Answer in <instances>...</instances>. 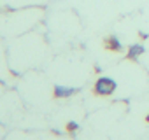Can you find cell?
Here are the masks:
<instances>
[{
    "instance_id": "1",
    "label": "cell",
    "mask_w": 149,
    "mask_h": 140,
    "mask_svg": "<svg viewBox=\"0 0 149 140\" xmlns=\"http://www.w3.org/2000/svg\"><path fill=\"white\" fill-rule=\"evenodd\" d=\"M116 91V81L111 77H100L95 82V95L98 96H109Z\"/></svg>"
},
{
    "instance_id": "2",
    "label": "cell",
    "mask_w": 149,
    "mask_h": 140,
    "mask_svg": "<svg viewBox=\"0 0 149 140\" xmlns=\"http://www.w3.org/2000/svg\"><path fill=\"white\" fill-rule=\"evenodd\" d=\"M79 89L77 88H67V86H54V96L56 98H68L76 95Z\"/></svg>"
},
{
    "instance_id": "3",
    "label": "cell",
    "mask_w": 149,
    "mask_h": 140,
    "mask_svg": "<svg viewBox=\"0 0 149 140\" xmlns=\"http://www.w3.org/2000/svg\"><path fill=\"white\" fill-rule=\"evenodd\" d=\"M104 46L107 47V49H111V51H121L123 49V46H121V42L112 35V37H107L105 40H104Z\"/></svg>"
},
{
    "instance_id": "4",
    "label": "cell",
    "mask_w": 149,
    "mask_h": 140,
    "mask_svg": "<svg viewBox=\"0 0 149 140\" xmlns=\"http://www.w3.org/2000/svg\"><path fill=\"white\" fill-rule=\"evenodd\" d=\"M144 53V47L140 46V44H133L130 49H128V54H126V58L128 60H137L140 54Z\"/></svg>"
},
{
    "instance_id": "5",
    "label": "cell",
    "mask_w": 149,
    "mask_h": 140,
    "mask_svg": "<svg viewBox=\"0 0 149 140\" xmlns=\"http://www.w3.org/2000/svg\"><path fill=\"white\" fill-rule=\"evenodd\" d=\"M77 128H79V124H77L76 121H68V123H67V131L72 133V135L77 131Z\"/></svg>"
},
{
    "instance_id": "6",
    "label": "cell",
    "mask_w": 149,
    "mask_h": 140,
    "mask_svg": "<svg viewBox=\"0 0 149 140\" xmlns=\"http://www.w3.org/2000/svg\"><path fill=\"white\" fill-rule=\"evenodd\" d=\"M146 121H147V123H149V116H147V117H146Z\"/></svg>"
}]
</instances>
